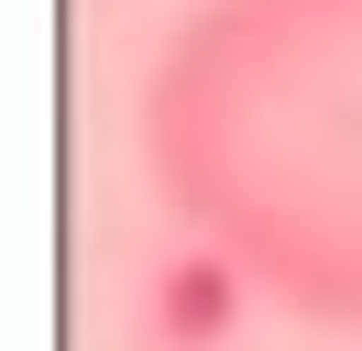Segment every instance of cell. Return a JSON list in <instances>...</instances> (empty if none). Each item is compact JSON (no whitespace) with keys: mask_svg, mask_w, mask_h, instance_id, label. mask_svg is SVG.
Instances as JSON below:
<instances>
[{"mask_svg":"<svg viewBox=\"0 0 362 351\" xmlns=\"http://www.w3.org/2000/svg\"><path fill=\"white\" fill-rule=\"evenodd\" d=\"M154 176L264 297L362 318V0H209L154 66Z\"/></svg>","mask_w":362,"mask_h":351,"instance_id":"obj_1","label":"cell"}]
</instances>
